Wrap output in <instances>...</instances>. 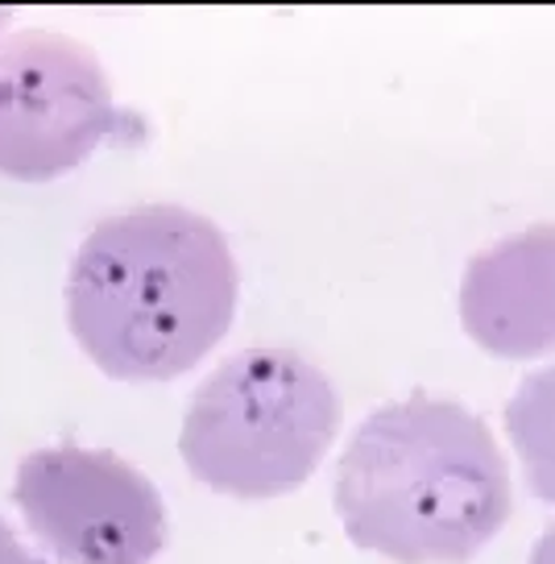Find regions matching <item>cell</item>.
Segmentation results:
<instances>
[{
  "mask_svg": "<svg viewBox=\"0 0 555 564\" xmlns=\"http://www.w3.org/2000/svg\"><path fill=\"white\" fill-rule=\"evenodd\" d=\"M237 262L208 216L141 204L100 220L67 279V319L112 378L162 382L199 366L237 312Z\"/></svg>",
  "mask_w": 555,
  "mask_h": 564,
  "instance_id": "obj_1",
  "label": "cell"
},
{
  "mask_svg": "<svg viewBox=\"0 0 555 564\" xmlns=\"http://www.w3.org/2000/svg\"><path fill=\"white\" fill-rule=\"evenodd\" d=\"M510 507V469L486 420L432 394L378 406L336 469L348 540L399 564L469 561Z\"/></svg>",
  "mask_w": 555,
  "mask_h": 564,
  "instance_id": "obj_2",
  "label": "cell"
},
{
  "mask_svg": "<svg viewBox=\"0 0 555 564\" xmlns=\"http://www.w3.org/2000/svg\"><path fill=\"white\" fill-rule=\"evenodd\" d=\"M336 423V387L312 357L244 349L195 390L178 453L211 490L278 498L315 474Z\"/></svg>",
  "mask_w": 555,
  "mask_h": 564,
  "instance_id": "obj_3",
  "label": "cell"
},
{
  "mask_svg": "<svg viewBox=\"0 0 555 564\" xmlns=\"http://www.w3.org/2000/svg\"><path fill=\"white\" fill-rule=\"evenodd\" d=\"M100 58L58 30L0 37V175L46 183L75 171L112 129Z\"/></svg>",
  "mask_w": 555,
  "mask_h": 564,
  "instance_id": "obj_4",
  "label": "cell"
},
{
  "mask_svg": "<svg viewBox=\"0 0 555 564\" xmlns=\"http://www.w3.org/2000/svg\"><path fill=\"white\" fill-rule=\"evenodd\" d=\"M13 498L30 531L70 564H150L166 540L154 481L105 448L30 453Z\"/></svg>",
  "mask_w": 555,
  "mask_h": 564,
  "instance_id": "obj_5",
  "label": "cell"
},
{
  "mask_svg": "<svg viewBox=\"0 0 555 564\" xmlns=\"http://www.w3.org/2000/svg\"><path fill=\"white\" fill-rule=\"evenodd\" d=\"M460 319L493 357L531 361L555 352V225L477 253L460 282Z\"/></svg>",
  "mask_w": 555,
  "mask_h": 564,
  "instance_id": "obj_6",
  "label": "cell"
},
{
  "mask_svg": "<svg viewBox=\"0 0 555 564\" xmlns=\"http://www.w3.org/2000/svg\"><path fill=\"white\" fill-rule=\"evenodd\" d=\"M505 432L531 490L555 507V366L522 378L505 406Z\"/></svg>",
  "mask_w": 555,
  "mask_h": 564,
  "instance_id": "obj_7",
  "label": "cell"
},
{
  "mask_svg": "<svg viewBox=\"0 0 555 564\" xmlns=\"http://www.w3.org/2000/svg\"><path fill=\"white\" fill-rule=\"evenodd\" d=\"M0 564H46V561H37L34 552L13 535V528L0 523Z\"/></svg>",
  "mask_w": 555,
  "mask_h": 564,
  "instance_id": "obj_8",
  "label": "cell"
},
{
  "mask_svg": "<svg viewBox=\"0 0 555 564\" xmlns=\"http://www.w3.org/2000/svg\"><path fill=\"white\" fill-rule=\"evenodd\" d=\"M526 564H555V528L538 535L535 547H531V561Z\"/></svg>",
  "mask_w": 555,
  "mask_h": 564,
  "instance_id": "obj_9",
  "label": "cell"
}]
</instances>
